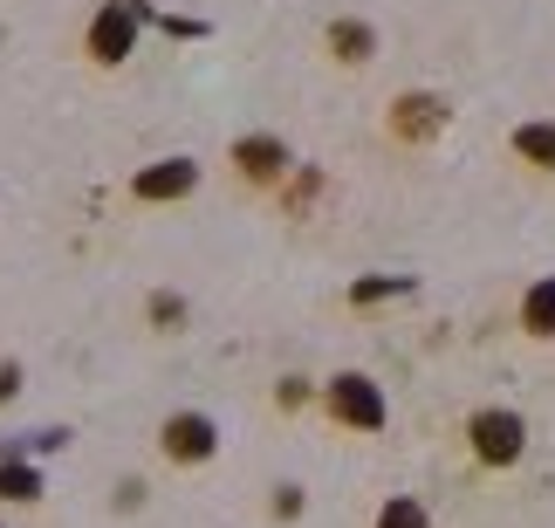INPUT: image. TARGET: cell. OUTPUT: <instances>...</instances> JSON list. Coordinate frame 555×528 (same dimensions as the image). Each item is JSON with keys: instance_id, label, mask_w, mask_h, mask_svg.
I'll list each match as a JSON object with an SVG mask.
<instances>
[{"instance_id": "1", "label": "cell", "mask_w": 555, "mask_h": 528, "mask_svg": "<svg viewBox=\"0 0 555 528\" xmlns=\"http://www.w3.org/2000/svg\"><path fill=\"white\" fill-rule=\"evenodd\" d=\"M138 21H144L138 0H103V14L90 21V55L96 62H124L138 49Z\"/></svg>"}, {"instance_id": "2", "label": "cell", "mask_w": 555, "mask_h": 528, "mask_svg": "<svg viewBox=\"0 0 555 528\" xmlns=\"http://www.w3.org/2000/svg\"><path fill=\"white\" fill-rule=\"evenodd\" d=\"M521 439H528V426H521L515 412H474V453L487 460V467L521 460Z\"/></svg>"}, {"instance_id": "3", "label": "cell", "mask_w": 555, "mask_h": 528, "mask_svg": "<svg viewBox=\"0 0 555 528\" xmlns=\"http://www.w3.org/2000/svg\"><path fill=\"white\" fill-rule=\"evenodd\" d=\"M330 412L344 418V426H357V433L384 426V398H377L371 377H336V385H330Z\"/></svg>"}, {"instance_id": "4", "label": "cell", "mask_w": 555, "mask_h": 528, "mask_svg": "<svg viewBox=\"0 0 555 528\" xmlns=\"http://www.w3.org/2000/svg\"><path fill=\"white\" fill-rule=\"evenodd\" d=\"M192 185H199V165H192V158H158L152 172L131 179V193L138 199H185Z\"/></svg>"}, {"instance_id": "5", "label": "cell", "mask_w": 555, "mask_h": 528, "mask_svg": "<svg viewBox=\"0 0 555 528\" xmlns=\"http://www.w3.org/2000/svg\"><path fill=\"white\" fill-rule=\"evenodd\" d=\"M212 439H220V433H212V418H206V412H172V418H165V453L185 460V467L212 453Z\"/></svg>"}, {"instance_id": "6", "label": "cell", "mask_w": 555, "mask_h": 528, "mask_svg": "<svg viewBox=\"0 0 555 528\" xmlns=\"http://www.w3.org/2000/svg\"><path fill=\"white\" fill-rule=\"evenodd\" d=\"M233 165L254 172V179H274L288 165V152H282V138H241V144H233Z\"/></svg>"}, {"instance_id": "7", "label": "cell", "mask_w": 555, "mask_h": 528, "mask_svg": "<svg viewBox=\"0 0 555 528\" xmlns=\"http://www.w3.org/2000/svg\"><path fill=\"white\" fill-rule=\"evenodd\" d=\"M330 49L344 55V62H371V49H377V35L364 28V21H336V28H330Z\"/></svg>"}, {"instance_id": "8", "label": "cell", "mask_w": 555, "mask_h": 528, "mask_svg": "<svg viewBox=\"0 0 555 528\" xmlns=\"http://www.w3.org/2000/svg\"><path fill=\"white\" fill-rule=\"evenodd\" d=\"M521 323L535 330V336H555V282H535V288H528V302H521Z\"/></svg>"}, {"instance_id": "9", "label": "cell", "mask_w": 555, "mask_h": 528, "mask_svg": "<svg viewBox=\"0 0 555 528\" xmlns=\"http://www.w3.org/2000/svg\"><path fill=\"white\" fill-rule=\"evenodd\" d=\"M515 152L555 172V124H521V131H515Z\"/></svg>"}, {"instance_id": "10", "label": "cell", "mask_w": 555, "mask_h": 528, "mask_svg": "<svg viewBox=\"0 0 555 528\" xmlns=\"http://www.w3.org/2000/svg\"><path fill=\"white\" fill-rule=\"evenodd\" d=\"M433 124H439V103H433V96H404V103H398V131H404V138L433 131Z\"/></svg>"}, {"instance_id": "11", "label": "cell", "mask_w": 555, "mask_h": 528, "mask_svg": "<svg viewBox=\"0 0 555 528\" xmlns=\"http://www.w3.org/2000/svg\"><path fill=\"white\" fill-rule=\"evenodd\" d=\"M35 494H41L35 467H0V501H35Z\"/></svg>"}, {"instance_id": "12", "label": "cell", "mask_w": 555, "mask_h": 528, "mask_svg": "<svg viewBox=\"0 0 555 528\" xmlns=\"http://www.w3.org/2000/svg\"><path fill=\"white\" fill-rule=\"evenodd\" d=\"M377 528H425V508H418V501H391Z\"/></svg>"}, {"instance_id": "13", "label": "cell", "mask_w": 555, "mask_h": 528, "mask_svg": "<svg viewBox=\"0 0 555 528\" xmlns=\"http://www.w3.org/2000/svg\"><path fill=\"white\" fill-rule=\"evenodd\" d=\"M14 385H21V364H0V398H14Z\"/></svg>"}]
</instances>
